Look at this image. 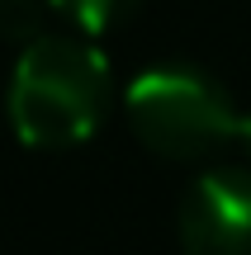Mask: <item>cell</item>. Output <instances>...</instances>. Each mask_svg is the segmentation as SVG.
Here are the masks:
<instances>
[{
    "label": "cell",
    "instance_id": "obj_4",
    "mask_svg": "<svg viewBox=\"0 0 251 255\" xmlns=\"http://www.w3.org/2000/svg\"><path fill=\"white\" fill-rule=\"evenodd\" d=\"M57 14H66L81 33H104L133 9V0H52Z\"/></svg>",
    "mask_w": 251,
    "mask_h": 255
},
{
    "label": "cell",
    "instance_id": "obj_5",
    "mask_svg": "<svg viewBox=\"0 0 251 255\" xmlns=\"http://www.w3.org/2000/svg\"><path fill=\"white\" fill-rule=\"evenodd\" d=\"M52 0H0V38L5 43H33L43 38V9Z\"/></svg>",
    "mask_w": 251,
    "mask_h": 255
},
{
    "label": "cell",
    "instance_id": "obj_1",
    "mask_svg": "<svg viewBox=\"0 0 251 255\" xmlns=\"http://www.w3.org/2000/svg\"><path fill=\"white\" fill-rule=\"evenodd\" d=\"M109 104V62L81 38H33L24 43L9 76V128L24 146L62 151L100 128Z\"/></svg>",
    "mask_w": 251,
    "mask_h": 255
},
{
    "label": "cell",
    "instance_id": "obj_3",
    "mask_svg": "<svg viewBox=\"0 0 251 255\" xmlns=\"http://www.w3.org/2000/svg\"><path fill=\"white\" fill-rule=\"evenodd\" d=\"M180 241L190 255H251V170L218 165L190 184L180 203Z\"/></svg>",
    "mask_w": 251,
    "mask_h": 255
},
{
    "label": "cell",
    "instance_id": "obj_6",
    "mask_svg": "<svg viewBox=\"0 0 251 255\" xmlns=\"http://www.w3.org/2000/svg\"><path fill=\"white\" fill-rule=\"evenodd\" d=\"M237 146L247 151V161H251V114H242V128H237Z\"/></svg>",
    "mask_w": 251,
    "mask_h": 255
},
{
    "label": "cell",
    "instance_id": "obj_2",
    "mask_svg": "<svg viewBox=\"0 0 251 255\" xmlns=\"http://www.w3.org/2000/svg\"><path fill=\"white\" fill-rule=\"evenodd\" d=\"M128 123L142 146L171 161H195L223 142H237L242 114L209 76L185 66H152L128 85Z\"/></svg>",
    "mask_w": 251,
    "mask_h": 255
}]
</instances>
